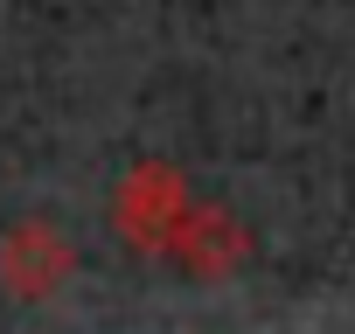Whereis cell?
Returning <instances> with one entry per match:
<instances>
[{"instance_id": "1", "label": "cell", "mask_w": 355, "mask_h": 334, "mask_svg": "<svg viewBox=\"0 0 355 334\" xmlns=\"http://www.w3.org/2000/svg\"><path fill=\"white\" fill-rule=\"evenodd\" d=\"M189 202H196V195H189V182H182V167L139 160V167H125V182L112 188V230H119V244H125L132 258H160Z\"/></svg>"}, {"instance_id": "2", "label": "cell", "mask_w": 355, "mask_h": 334, "mask_svg": "<svg viewBox=\"0 0 355 334\" xmlns=\"http://www.w3.org/2000/svg\"><path fill=\"white\" fill-rule=\"evenodd\" d=\"M160 258H167L174 272H189V279L216 285V279H237V272L251 265V230H244L230 209H216V202H189Z\"/></svg>"}, {"instance_id": "3", "label": "cell", "mask_w": 355, "mask_h": 334, "mask_svg": "<svg viewBox=\"0 0 355 334\" xmlns=\"http://www.w3.org/2000/svg\"><path fill=\"white\" fill-rule=\"evenodd\" d=\"M77 272V251L56 223H15L8 237H0V285H8V299H56Z\"/></svg>"}]
</instances>
